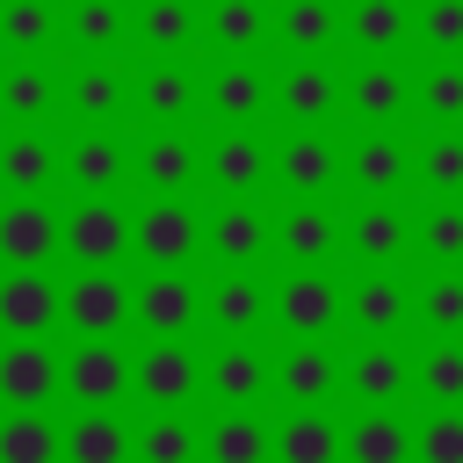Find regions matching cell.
Listing matches in <instances>:
<instances>
[{"label": "cell", "mask_w": 463, "mask_h": 463, "mask_svg": "<svg viewBox=\"0 0 463 463\" xmlns=\"http://www.w3.org/2000/svg\"><path fill=\"white\" fill-rule=\"evenodd\" d=\"M275 239H282V253H289L297 268H318V260H326V253L340 246V224H333V217H326V210H318V203L304 195V203H297V210L282 217V232H275Z\"/></svg>", "instance_id": "cell-26"}, {"label": "cell", "mask_w": 463, "mask_h": 463, "mask_svg": "<svg viewBox=\"0 0 463 463\" xmlns=\"http://www.w3.org/2000/svg\"><path fill=\"white\" fill-rule=\"evenodd\" d=\"M130 449H137V463H195V456H203V434H195L181 412H166V420H152L145 434H130Z\"/></svg>", "instance_id": "cell-36"}, {"label": "cell", "mask_w": 463, "mask_h": 463, "mask_svg": "<svg viewBox=\"0 0 463 463\" xmlns=\"http://www.w3.org/2000/svg\"><path fill=\"white\" fill-rule=\"evenodd\" d=\"M297 340H318V333H333L340 326V289L318 275V268H297L282 289H275V304H268Z\"/></svg>", "instance_id": "cell-8"}, {"label": "cell", "mask_w": 463, "mask_h": 463, "mask_svg": "<svg viewBox=\"0 0 463 463\" xmlns=\"http://www.w3.org/2000/svg\"><path fill=\"white\" fill-rule=\"evenodd\" d=\"M51 326H58V282L43 268H7L0 275V333L43 340Z\"/></svg>", "instance_id": "cell-6"}, {"label": "cell", "mask_w": 463, "mask_h": 463, "mask_svg": "<svg viewBox=\"0 0 463 463\" xmlns=\"http://www.w3.org/2000/svg\"><path fill=\"white\" fill-rule=\"evenodd\" d=\"M347 109L369 116V123H391V116L405 109V80H398L391 65H362V72L347 80Z\"/></svg>", "instance_id": "cell-35"}, {"label": "cell", "mask_w": 463, "mask_h": 463, "mask_svg": "<svg viewBox=\"0 0 463 463\" xmlns=\"http://www.w3.org/2000/svg\"><path fill=\"white\" fill-rule=\"evenodd\" d=\"M203 311H210L224 333H253V326L268 318V289L253 282V268H232V275H224V282L203 297Z\"/></svg>", "instance_id": "cell-22"}, {"label": "cell", "mask_w": 463, "mask_h": 463, "mask_svg": "<svg viewBox=\"0 0 463 463\" xmlns=\"http://www.w3.org/2000/svg\"><path fill=\"white\" fill-rule=\"evenodd\" d=\"M145 116H159V123H181L188 109H195V80L181 72V65H159V72H145Z\"/></svg>", "instance_id": "cell-40"}, {"label": "cell", "mask_w": 463, "mask_h": 463, "mask_svg": "<svg viewBox=\"0 0 463 463\" xmlns=\"http://www.w3.org/2000/svg\"><path fill=\"white\" fill-rule=\"evenodd\" d=\"M123 456H130V427L109 405H87L65 427V463H123Z\"/></svg>", "instance_id": "cell-15"}, {"label": "cell", "mask_w": 463, "mask_h": 463, "mask_svg": "<svg viewBox=\"0 0 463 463\" xmlns=\"http://www.w3.org/2000/svg\"><path fill=\"white\" fill-rule=\"evenodd\" d=\"M210 391H217L224 405H253V398L268 391V362L239 340V347H224V354L210 362Z\"/></svg>", "instance_id": "cell-31"}, {"label": "cell", "mask_w": 463, "mask_h": 463, "mask_svg": "<svg viewBox=\"0 0 463 463\" xmlns=\"http://www.w3.org/2000/svg\"><path fill=\"white\" fill-rule=\"evenodd\" d=\"M65 434L43 420V405H14V420H0V463H58Z\"/></svg>", "instance_id": "cell-19"}, {"label": "cell", "mask_w": 463, "mask_h": 463, "mask_svg": "<svg viewBox=\"0 0 463 463\" xmlns=\"http://www.w3.org/2000/svg\"><path fill=\"white\" fill-rule=\"evenodd\" d=\"M275 101H282V116H289V123H318V116H333V109H340V80H333L326 65H289V72H282V87H275Z\"/></svg>", "instance_id": "cell-20"}, {"label": "cell", "mask_w": 463, "mask_h": 463, "mask_svg": "<svg viewBox=\"0 0 463 463\" xmlns=\"http://www.w3.org/2000/svg\"><path fill=\"white\" fill-rule=\"evenodd\" d=\"M130 383H137L152 405H174V412H181V405L203 391V362H195L181 340H159V347H145V354L130 362Z\"/></svg>", "instance_id": "cell-9"}, {"label": "cell", "mask_w": 463, "mask_h": 463, "mask_svg": "<svg viewBox=\"0 0 463 463\" xmlns=\"http://www.w3.org/2000/svg\"><path fill=\"white\" fill-rule=\"evenodd\" d=\"M137 174H145V188H152V195H181V188L203 174V159H195V145H188V137H174V130H166V137H152V145L137 152Z\"/></svg>", "instance_id": "cell-23"}, {"label": "cell", "mask_w": 463, "mask_h": 463, "mask_svg": "<svg viewBox=\"0 0 463 463\" xmlns=\"http://www.w3.org/2000/svg\"><path fill=\"white\" fill-rule=\"evenodd\" d=\"M405 311H412V297H405V282H398V275H369V282H354V289L340 297V318H347V326H362L369 340L398 333V326H405Z\"/></svg>", "instance_id": "cell-13"}, {"label": "cell", "mask_w": 463, "mask_h": 463, "mask_svg": "<svg viewBox=\"0 0 463 463\" xmlns=\"http://www.w3.org/2000/svg\"><path fill=\"white\" fill-rule=\"evenodd\" d=\"M275 383L297 398V405H326V391L340 383V362L326 354V347H311V340H297L289 354H282V369H275Z\"/></svg>", "instance_id": "cell-27"}, {"label": "cell", "mask_w": 463, "mask_h": 463, "mask_svg": "<svg viewBox=\"0 0 463 463\" xmlns=\"http://www.w3.org/2000/svg\"><path fill=\"white\" fill-rule=\"evenodd\" d=\"M420 383H427V398H434V405H463V347H456V340L427 347V362H420Z\"/></svg>", "instance_id": "cell-44"}, {"label": "cell", "mask_w": 463, "mask_h": 463, "mask_svg": "<svg viewBox=\"0 0 463 463\" xmlns=\"http://www.w3.org/2000/svg\"><path fill=\"white\" fill-rule=\"evenodd\" d=\"M420 181H427V195H463V137L456 130L420 152Z\"/></svg>", "instance_id": "cell-43"}, {"label": "cell", "mask_w": 463, "mask_h": 463, "mask_svg": "<svg viewBox=\"0 0 463 463\" xmlns=\"http://www.w3.org/2000/svg\"><path fill=\"white\" fill-rule=\"evenodd\" d=\"M412 456H420V463H463V412H456V405H441V412L420 427Z\"/></svg>", "instance_id": "cell-45"}, {"label": "cell", "mask_w": 463, "mask_h": 463, "mask_svg": "<svg viewBox=\"0 0 463 463\" xmlns=\"http://www.w3.org/2000/svg\"><path fill=\"white\" fill-rule=\"evenodd\" d=\"M340 456H347V463H405V456H412V434L376 405L369 420H354V427L340 434Z\"/></svg>", "instance_id": "cell-28"}, {"label": "cell", "mask_w": 463, "mask_h": 463, "mask_svg": "<svg viewBox=\"0 0 463 463\" xmlns=\"http://www.w3.org/2000/svg\"><path fill=\"white\" fill-rule=\"evenodd\" d=\"M58 253V210L43 195H7L0 203V260L7 268H43Z\"/></svg>", "instance_id": "cell-4"}, {"label": "cell", "mask_w": 463, "mask_h": 463, "mask_svg": "<svg viewBox=\"0 0 463 463\" xmlns=\"http://www.w3.org/2000/svg\"><path fill=\"white\" fill-rule=\"evenodd\" d=\"M210 253L224 260V268H253L260 253H268V217H260V203H246V195H232L217 217H210Z\"/></svg>", "instance_id": "cell-12"}, {"label": "cell", "mask_w": 463, "mask_h": 463, "mask_svg": "<svg viewBox=\"0 0 463 463\" xmlns=\"http://www.w3.org/2000/svg\"><path fill=\"white\" fill-rule=\"evenodd\" d=\"M130 246H137L152 268H181V260L203 246V224H195V210H188L181 195H152V203L130 217Z\"/></svg>", "instance_id": "cell-3"}, {"label": "cell", "mask_w": 463, "mask_h": 463, "mask_svg": "<svg viewBox=\"0 0 463 463\" xmlns=\"http://www.w3.org/2000/svg\"><path fill=\"white\" fill-rule=\"evenodd\" d=\"M420 246H427V260L463 268V203H456V195H434V203H427V217H420Z\"/></svg>", "instance_id": "cell-38"}, {"label": "cell", "mask_w": 463, "mask_h": 463, "mask_svg": "<svg viewBox=\"0 0 463 463\" xmlns=\"http://www.w3.org/2000/svg\"><path fill=\"white\" fill-rule=\"evenodd\" d=\"M260 29H268V7H260V0H217V7H210V36H217L224 51H253Z\"/></svg>", "instance_id": "cell-41"}, {"label": "cell", "mask_w": 463, "mask_h": 463, "mask_svg": "<svg viewBox=\"0 0 463 463\" xmlns=\"http://www.w3.org/2000/svg\"><path fill=\"white\" fill-rule=\"evenodd\" d=\"M51 36H58V7H51V0H0V43H7V51L29 58V51H43Z\"/></svg>", "instance_id": "cell-33"}, {"label": "cell", "mask_w": 463, "mask_h": 463, "mask_svg": "<svg viewBox=\"0 0 463 463\" xmlns=\"http://www.w3.org/2000/svg\"><path fill=\"white\" fill-rule=\"evenodd\" d=\"M260 101H268V80H260L253 65H224V72L210 80V109H217L224 123H253Z\"/></svg>", "instance_id": "cell-34"}, {"label": "cell", "mask_w": 463, "mask_h": 463, "mask_svg": "<svg viewBox=\"0 0 463 463\" xmlns=\"http://www.w3.org/2000/svg\"><path fill=\"white\" fill-rule=\"evenodd\" d=\"M420 311H427V326L463 333V275H456V268H441V275L420 289Z\"/></svg>", "instance_id": "cell-46"}, {"label": "cell", "mask_w": 463, "mask_h": 463, "mask_svg": "<svg viewBox=\"0 0 463 463\" xmlns=\"http://www.w3.org/2000/svg\"><path fill=\"white\" fill-rule=\"evenodd\" d=\"M420 36H427L434 51H463V0H427Z\"/></svg>", "instance_id": "cell-49"}, {"label": "cell", "mask_w": 463, "mask_h": 463, "mask_svg": "<svg viewBox=\"0 0 463 463\" xmlns=\"http://www.w3.org/2000/svg\"><path fill=\"white\" fill-rule=\"evenodd\" d=\"M347 391H354L369 412H376V405H398V398H405V354H398V347H383V340H376V347H362V354L347 362Z\"/></svg>", "instance_id": "cell-17"}, {"label": "cell", "mask_w": 463, "mask_h": 463, "mask_svg": "<svg viewBox=\"0 0 463 463\" xmlns=\"http://www.w3.org/2000/svg\"><path fill=\"white\" fill-rule=\"evenodd\" d=\"M58 166L72 174V188H80V195H116V181H123V145H116L109 130H87Z\"/></svg>", "instance_id": "cell-16"}, {"label": "cell", "mask_w": 463, "mask_h": 463, "mask_svg": "<svg viewBox=\"0 0 463 463\" xmlns=\"http://www.w3.org/2000/svg\"><path fill=\"white\" fill-rule=\"evenodd\" d=\"M282 36H289L297 51H326V43L340 36V14H333L326 0H289V7H282Z\"/></svg>", "instance_id": "cell-42"}, {"label": "cell", "mask_w": 463, "mask_h": 463, "mask_svg": "<svg viewBox=\"0 0 463 463\" xmlns=\"http://www.w3.org/2000/svg\"><path fill=\"white\" fill-rule=\"evenodd\" d=\"M65 22H72V36H80L87 51H109V43H116V29H123V7H116V0H80Z\"/></svg>", "instance_id": "cell-47"}, {"label": "cell", "mask_w": 463, "mask_h": 463, "mask_svg": "<svg viewBox=\"0 0 463 463\" xmlns=\"http://www.w3.org/2000/svg\"><path fill=\"white\" fill-rule=\"evenodd\" d=\"M65 391H72L80 405H116V398L130 391V362H123V347H116V340H87V347L65 362Z\"/></svg>", "instance_id": "cell-11"}, {"label": "cell", "mask_w": 463, "mask_h": 463, "mask_svg": "<svg viewBox=\"0 0 463 463\" xmlns=\"http://www.w3.org/2000/svg\"><path fill=\"white\" fill-rule=\"evenodd\" d=\"M195 7L188 0H145V14H137V36L152 43V51H188L195 43Z\"/></svg>", "instance_id": "cell-37"}, {"label": "cell", "mask_w": 463, "mask_h": 463, "mask_svg": "<svg viewBox=\"0 0 463 463\" xmlns=\"http://www.w3.org/2000/svg\"><path fill=\"white\" fill-rule=\"evenodd\" d=\"M347 36H354L369 58H383V51L405 43V7H398V0H354V7H347Z\"/></svg>", "instance_id": "cell-32"}, {"label": "cell", "mask_w": 463, "mask_h": 463, "mask_svg": "<svg viewBox=\"0 0 463 463\" xmlns=\"http://www.w3.org/2000/svg\"><path fill=\"white\" fill-rule=\"evenodd\" d=\"M51 181H58V145L36 137V130H14L0 145V188L7 195H43Z\"/></svg>", "instance_id": "cell-14"}, {"label": "cell", "mask_w": 463, "mask_h": 463, "mask_svg": "<svg viewBox=\"0 0 463 463\" xmlns=\"http://www.w3.org/2000/svg\"><path fill=\"white\" fill-rule=\"evenodd\" d=\"M58 109V80L43 72V65H7L0 72V116H14V123H36V116H51Z\"/></svg>", "instance_id": "cell-29"}, {"label": "cell", "mask_w": 463, "mask_h": 463, "mask_svg": "<svg viewBox=\"0 0 463 463\" xmlns=\"http://www.w3.org/2000/svg\"><path fill=\"white\" fill-rule=\"evenodd\" d=\"M275 456L282 463H340V427L326 412H297L275 427Z\"/></svg>", "instance_id": "cell-30"}, {"label": "cell", "mask_w": 463, "mask_h": 463, "mask_svg": "<svg viewBox=\"0 0 463 463\" xmlns=\"http://www.w3.org/2000/svg\"><path fill=\"white\" fill-rule=\"evenodd\" d=\"M420 101H427L434 123H463V65H434L420 80Z\"/></svg>", "instance_id": "cell-48"}, {"label": "cell", "mask_w": 463, "mask_h": 463, "mask_svg": "<svg viewBox=\"0 0 463 463\" xmlns=\"http://www.w3.org/2000/svg\"><path fill=\"white\" fill-rule=\"evenodd\" d=\"M58 318L80 326L87 340H116V326H130V289L116 282V268H80L58 289Z\"/></svg>", "instance_id": "cell-1"}, {"label": "cell", "mask_w": 463, "mask_h": 463, "mask_svg": "<svg viewBox=\"0 0 463 463\" xmlns=\"http://www.w3.org/2000/svg\"><path fill=\"white\" fill-rule=\"evenodd\" d=\"M203 456H210V463H268V456H275V434H268L246 405H232V412L203 434Z\"/></svg>", "instance_id": "cell-18"}, {"label": "cell", "mask_w": 463, "mask_h": 463, "mask_svg": "<svg viewBox=\"0 0 463 463\" xmlns=\"http://www.w3.org/2000/svg\"><path fill=\"white\" fill-rule=\"evenodd\" d=\"M347 246H354V260H369V268H391V260H405V246H412V224L398 217V203H362L354 217H347V232H340Z\"/></svg>", "instance_id": "cell-10"}, {"label": "cell", "mask_w": 463, "mask_h": 463, "mask_svg": "<svg viewBox=\"0 0 463 463\" xmlns=\"http://www.w3.org/2000/svg\"><path fill=\"white\" fill-rule=\"evenodd\" d=\"M130 318H137L145 333H159V340H181V333L203 318V289H195L181 268H159V275L130 297Z\"/></svg>", "instance_id": "cell-5"}, {"label": "cell", "mask_w": 463, "mask_h": 463, "mask_svg": "<svg viewBox=\"0 0 463 463\" xmlns=\"http://www.w3.org/2000/svg\"><path fill=\"white\" fill-rule=\"evenodd\" d=\"M275 166H282V188H289V195H318V188H333L340 152H333L326 137H311V130H304V137H289V145H282V159H275Z\"/></svg>", "instance_id": "cell-24"}, {"label": "cell", "mask_w": 463, "mask_h": 463, "mask_svg": "<svg viewBox=\"0 0 463 463\" xmlns=\"http://www.w3.org/2000/svg\"><path fill=\"white\" fill-rule=\"evenodd\" d=\"M260 174H268V152H260V137H246V130H224V137L210 145V181H217L224 195H253V188H260Z\"/></svg>", "instance_id": "cell-21"}, {"label": "cell", "mask_w": 463, "mask_h": 463, "mask_svg": "<svg viewBox=\"0 0 463 463\" xmlns=\"http://www.w3.org/2000/svg\"><path fill=\"white\" fill-rule=\"evenodd\" d=\"M405 174H412V159H405L398 137H362V145L347 152V181H354L362 195H391Z\"/></svg>", "instance_id": "cell-25"}, {"label": "cell", "mask_w": 463, "mask_h": 463, "mask_svg": "<svg viewBox=\"0 0 463 463\" xmlns=\"http://www.w3.org/2000/svg\"><path fill=\"white\" fill-rule=\"evenodd\" d=\"M58 246L80 260V268H116L130 253V217L109 203V195H80V210L58 224Z\"/></svg>", "instance_id": "cell-2"}, {"label": "cell", "mask_w": 463, "mask_h": 463, "mask_svg": "<svg viewBox=\"0 0 463 463\" xmlns=\"http://www.w3.org/2000/svg\"><path fill=\"white\" fill-rule=\"evenodd\" d=\"M65 383V362L43 340H7L0 347V405H51Z\"/></svg>", "instance_id": "cell-7"}, {"label": "cell", "mask_w": 463, "mask_h": 463, "mask_svg": "<svg viewBox=\"0 0 463 463\" xmlns=\"http://www.w3.org/2000/svg\"><path fill=\"white\" fill-rule=\"evenodd\" d=\"M72 109H80V123H109V116L123 109V80H116V65H80V80H72Z\"/></svg>", "instance_id": "cell-39"}]
</instances>
